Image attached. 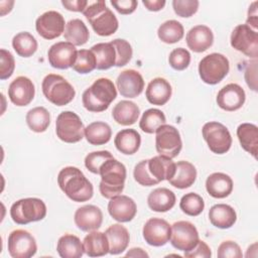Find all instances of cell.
Segmentation results:
<instances>
[{
  "label": "cell",
  "instance_id": "ab89813d",
  "mask_svg": "<svg viewBox=\"0 0 258 258\" xmlns=\"http://www.w3.org/2000/svg\"><path fill=\"white\" fill-rule=\"evenodd\" d=\"M184 34L182 24L177 20H167L163 22L157 30L159 39L165 43L171 44L179 41Z\"/></svg>",
  "mask_w": 258,
  "mask_h": 258
},
{
  "label": "cell",
  "instance_id": "e0dca14e",
  "mask_svg": "<svg viewBox=\"0 0 258 258\" xmlns=\"http://www.w3.org/2000/svg\"><path fill=\"white\" fill-rule=\"evenodd\" d=\"M78 50L76 46L69 41H59L52 44L47 51L49 64L58 70H67L73 68Z\"/></svg>",
  "mask_w": 258,
  "mask_h": 258
},
{
  "label": "cell",
  "instance_id": "e575fe53",
  "mask_svg": "<svg viewBox=\"0 0 258 258\" xmlns=\"http://www.w3.org/2000/svg\"><path fill=\"white\" fill-rule=\"evenodd\" d=\"M96 57V69L108 70L116 63V51L111 42H100L91 47Z\"/></svg>",
  "mask_w": 258,
  "mask_h": 258
},
{
  "label": "cell",
  "instance_id": "b9f144b4",
  "mask_svg": "<svg viewBox=\"0 0 258 258\" xmlns=\"http://www.w3.org/2000/svg\"><path fill=\"white\" fill-rule=\"evenodd\" d=\"M180 210L191 217L199 216L205 208V202L203 198L196 192L185 194L179 202Z\"/></svg>",
  "mask_w": 258,
  "mask_h": 258
},
{
  "label": "cell",
  "instance_id": "8fae6325",
  "mask_svg": "<svg viewBox=\"0 0 258 258\" xmlns=\"http://www.w3.org/2000/svg\"><path fill=\"white\" fill-rule=\"evenodd\" d=\"M155 147L159 155L174 158L176 157L182 147V141L178 130L171 125H161L156 130Z\"/></svg>",
  "mask_w": 258,
  "mask_h": 258
},
{
  "label": "cell",
  "instance_id": "d4e9b609",
  "mask_svg": "<svg viewBox=\"0 0 258 258\" xmlns=\"http://www.w3.org/2000/svg\"><path fill=\"white\" fill-rule=\"evenodd\" d=\"M206 189L208 194L215 199H224L233 190L232 178L223 172H214L206 180Z\"/></svg>",
  "mask_w": 258,
  "mask_h": 258
},
{
  "label": "cell",
  "instance_id": "4fadbf2b",
  "mask_svg": "<svg viewBox=\"0 0 258 258\" xmlns=\"http://www.w3.org/2000/svg\"><path fill=\"white\" fill-rule=\"evenodd\" d=\"M199 241V232L190 222L178 221L171 226L170 243L175 249L184 252L189 251Z\"/></svg>",
  "mask_w": 258,
  "mask_h": 258
},
{
  "label": "cell",
  "instance_id": "f6af8a7d",
  "mask_svg": "<svg viewBox=\"0 0 258 258\" xmlns=\"http://www.w3.org/2000/svg\"><path fill=\"white\" fill-rule=\"evenodd\" d=\"M114 158L112 153L108 150L93 151L85 157V166L89 171L95 174L100 173V168L105 161Z\"/></svg>",
  "mask_w": 258,
  "mask_h": 258
},
{
  "label": "cell",
  "instance_id": "d6a6232c",
  "mask_svg": "<svg viewBox=\"0 0 258 258\" xmlns=\"http://www.w3.org/2000/svg\"><path fill=\"white\" fill-rule=\"evenodd\" d=\"M237 137L242 148L257 157L258 149V128L252 123H242L237 128Z\"/></svg>",
  "mask_w": 258,
  "mask_h": 258
},
{
  "label": "cell",
  "instance_id": "83f0119b",
  "mask_svg": "<svg viewBox=\"0 0 258 258\" xmlns=\"http://www.w3.org/2000/svg\"><path fill=\"white\" fill-rule=\"evenodd\" d=\"M209 219L213 226L220 229H229L236 223L237 214L231 206L217 204L210 209Z\"/></svg>",
  "mask_w": 258,
  "mask_h": 258
},
{
  "label": "cell",
  "instance_id": "7a4b0ae2",
  "mask_svg": "<svg viewBox=\"0 0 258 258\" xmlns=\"http://www.w3.org/2000/svg\"><path fill=\"white\" fill-rule=\"evenodd\" d=\"M57 183L66 196L77 203L87 202L94 195L92 182L75 166L63 167L58 172Z\"/></svg>",
  "mask_w": 258,
  "mask_h": 258
},
{
  "label": "cell",
  "instance_id": "3957f363",
  "mask_svg": "<svg viewBox=\"0 0 258 258\" xmlns=\"http://www.w3.org/2000/svg\"><path fill=\"white\" fill-rule=\"evenodd\" d=\"M116 97L117 90L113 82L107 78H100L85 90L82 102L88 111L98 113L107 110Z\"/></svg>",
  "mask_w": 258,
  "mask_h": 258
},
{
  "label": "cell",
  "instance_id": "4dcf8cb0",
  "mask_svg": "<svg viewBox=\"0 0 258 258\" xmlns=\"http://www.w3.org/2000/svg\"><path fill=\"white\" fill-rule=\"evenodd\" d=\"M139 114V107L134 102L127 100L118 102L112 110L113 119L116 121V123L123 126L134 124L138 120Z\"/></svg>",
  "mask_w": 258,
  "mask_h": 258
},
{
  "label": "cell",
  "instance_id": "ee69618b",
  "mask_svg": "<svg viewBox=\"0 0 258 258\" xmlns=\"http://www.w3.org/2000/svg\"><path fill=\"white\" fill-rule=\"evenodd\" d=\"M116 51V67H124L126 66L133 54V50H132V46L131 44L122 38H116L112 41H110Z\"/></svg>",
  "mask_w": 258,
  "mask_h": 258
},
{
  "label": "cell",
  "instance_id": "52a82bcc",
  "mask_svg": "<svg viewBox=\"0 0 258 258\" xmlns=\"http://www.w3.org/2000/svg\"><path fill=\"white\" fill-rule=\"evenodd\" d=\"M10 216L18 225L41 221L46 216V206L42 200L37 198L21 199L11 206Z\"/></svg>",
  "mask_w": 258,
  "mask_h": 258
},
{
  "label": "cell",
  "instance_id": "484cf974",
  "mask_svg": "<svg viewBox=\"0 0 258 258\" xmlns=\"http://www.w3.org/2000/svg\"><path fill=\"white\" fill-rule=\"evenodd\" d=\"M108 243L109 253L112 255H118L126 250L128 247L130 236L128 230L121 224H114L110 226L105 232Z\"/></svg>",
  "mask_w": 258,
  "mask_h": 258
},
{
  "label": "cell",
  "instance_id": "8d00e7d4",
  "mask_svg": "<svg viewBox=\"0 0 258 258\" xmlns=\"http://www.w3.org/2000/svg\"><path fill=\"white\" fill-rule=\"evenodd\" d=\"M63 36L69 42L77 46L83 45L89 40L90 32L86 24L81 19L75 18L66 24Z\"/></svg>",
  "mask_w": 258,
  "mask_h": 258
},
{
  "label": "cell",
  "instance_id": "816d5d0a",
  "mask_svg": "<svg viewBox=\"0 0 258 258\" xmlns=\"http://www.w3.org/2000/svg\"><path fill=\"white\" fill-rule=\"evenodd\" d=\"M111 4L120 14H131L137 8L138 2L135 0H119V1L112 0Z\"/></svg>",
  "mask_w": 258,
  "mask_h": 258
},
{
  "label": "cell",
  "instance_id": "11a10c76",
  "mask_svg": "<svg viewBox=\"0 0 258 258\" xmlns=\"http://www.w3.org/2000/svg\"><path fill=\"white\" fill-rule=\"evenodd\" d=\"M143 5L149 10V11H159L165 6L164 0H143Z\"/></svg>",
  "mask_w": 258,
  "mask_h": 258
},
{
  "label": "cell",
  "instance_id": "bcb514c9",
  "mask_svg": "<svg viewBox=\"0 0 258 258\" xmlns=\"http://www.w3.org/2000/svg\"><path fill=\"white\" fill-rule=\"evenodd\" d=\"M168 62L170 67L175 71L185 70L190 62V53L183 47L174 48L168 56Z\"/></svg>",
  "mask_w": 258,
  "mask_h": 258
},
{
  "label": "cell",
  "instance_id": "f1b7e54d",
  "mask_svg": "<svg viewBox=\"0 0 258 258\" xmlns=\"http://www.w3.org/2000/svg\"><path fill=\"white\" fill-rule=\"evenodd\" d=\"M175 202L176 198L174 192L166 187L153 189L147 198L148 207L152 211L158 213H165L171 210L174 207Z\"/></svg>",
  "mask_w": 258,
  "mask_h": 258
},
{
  "label": "cell",
  "instance_id": "f35d334b",
  "mask_svg": "<svg viewBox=\"0 0 258 258\" xmlns=\"http://www.w3.org/2000/svg\"><path fill=\"white\" fill-rule=\"evenodd\" d=\"M12 46L18 55L29 57L37 50V40L29 32L23 31L14 35Z\"/></svg>",
  "mask_w": 258,
  "mask_h": 258
},
{
  "label": "cell",
  "instance_id": "db71d44e",
  "mask_svg": "<svg viewBox=\"0 0 258 258\" xmlns=\"http://www.w3.org/2000/svg\"><path fill=\"white\" fill-rule=\"evenodd\" d=\"M257 1H254L250 6L248 10V17H247V25H249L252 29L257 31V23H258V18H257Z\"/></svg>",
  "mask_w": 258,
  "mask_h": 258
},
{
  "label": "cell",
  "instance_id": "1f68e13d",
  "mask_svg": "<svg viewBox=\"0 0 258 258\" xmlns=\"http://www.w3.org/2000/svg\"><path fill=\"white\" fill-rule=\"evenodd\" d=\"M114 144L117 150L121 153L131 155L139 149L141 136L135 129H123L116 134Z\"/></svg>",
  "mask_w": 258,
  "mask_h": 258
},
{
  "label": "cell",
  "instance_id": "44dd1931",
  "mask_svg": "<svg viewBox=\"0 0 258 258\" xmlns=\"http://www.w3.org/2000/svg\"><path fill=\"white\" fill-rule=\"evenodd\" d=\"M108 212L114 220L120 223H126L132 221L135 217L137 206L133 199L124 195H119L110 199V202L108 203Z\"/></svg>",
  "mask_w": 258,
  "mask_h": 258
},
{
  "label": "cell",
  "instance_id": "681fc988",
  "mask_svg": "<svg viewBox=\"0 0 258 258\" xmlns=\"http://www.w3.org/2000/svg\"><path fill=\"white\" fill-rule=\"evenodd\" d=\"M219 258H241L243 256L240 246L234 241H224L218 247Z\"/></svg>",
  "mask_w": 258,
  "mask_h": 258
},
{
  "label": "cell",
  "instance_id": "f907efd6",
  "mask_svg": "<svg viewBox=\"0 0 258 258\" xmlns=\"http://www.w3.org/2000/svg\"><path fill=\"white\" fill-rule=\"evenodd\" d=\"M212 256V252L210 247L204 241H199L198 244L189 251L184 252V257L186 258H210Z\"/></svg>",
  "mask_w": 258,
  "mask_h": 258
},
{
  "label": "cell",
  "instance_id": "6da1fadb",
  "mask_svg": "<svg viewBox=\"0 0 258 258\" xmlns=\"http://www.w3.org/2000/svg\"><path fill=\"white\" fill-rule=\"evenodd\" d=\"M175 171V162L171 158L157 155L138 162L133 171L134 179L141 185L151 186L166 179L169 180Z\"/></svg>",
  "mask_w": 258,
  "mask_h": 258
},
{
  "label": "cell",
  "instance_id": "603a6c76",
  "mask_svg": "<svg viewBox=\"0 0 258 258\" xmlns=\"http://www.w3.org/2000/svg\"><path fill=\"white\" fill-rule=\"evenodd\" d=\"M188 48L195 52H204L210 48L214 42V34L210 27L206 25H196L188 30L185 36Z\"/></svg>",
  "mask_w": 258,
  "mask_h": 258
},
{
  "label": "cell",
  "instance_id": "2e32d148",
  "mask_svg": "<svg viewBox=\"0 0 258 258\" xmlns=\"http://www.w3.org/2000/svg\"><path fill=\"white\" fill-rule=\"evenodd\" d=\"M142 234L148 245L160 247L170 240L171 226L163 219L150 218L144 224Z\"/></svg>",
  "mask_w": 258,
  "mask_h": 258
},
{
  "label": "cell",
  "instance_id": "f546056e",
  "mask_svg": "<svg viewBox=\"0 0 258 258\" xmlns=\"http://www.w3.org/2000/svg\"><path fill=\"white\" fill-rule=\"evenodd\" d=\"M84 251L90 257H101L109 253V243L105 233L91 231L83 241Z\"/></svg>",
  "mask_w": 258,
  "mask_h": 258
},
{
  "label": "cell",
  "instance_id": "c3c4849f",
  "mask_svg": "<svg viewBox=\"0 0 258 258\" xmlns=\"http://www.w3.org/2000/svg\"><path fill=\"white\" fill-rule=\"evenodd\" d=\"M1 63H0V79L6 80L10 78L15 69V60L12 53L4 48H1Z\"/></svg>",
  "mask_w": 258,
  "mask_h": 258
},
{
  "label": "cell",
  "instance_id": "d6986e66",
  "mask_svg": "<svg viewBox=\"0 0 258 258\" xmlns=\"http://www.w3.org/2000/svg\"><path fill=\"white\" fill-rule=\"evenodd\" d=\"M246 100L245 91L238 84H228L223 87L217 95L218 106L228 112L240 109Z\"/></svg>",
  "mask_w": 258,
  "mask_h": 258
},
{
  "label": "cell",
  "instance_id": "74e56055",
  "mask_svg": "<svg viewBox=\"0 0 258 258\" xmlns=\"http://www.w3.org/2000/svg\"><path fill=\"white\" fill-rule=\"evenodd\" d=\"M26 123L30 130L36 133L44 132L50 124L49 112L44 107H35L26 114Z\"/></svg>",
  "mask_w": 258,
  "mask_h": 258
},
{
  "label": "cell",
  "instance_id": "277c9868",
  "mask_svg": "<svg viewBox=\"0 0 258 258\" xmlns=\"http://www.w3.org/2000/svg\"><path fill=\"white\" fill-rule=\"evenodd\" d=\"M83 14L91 24L94 31L100 36H109L114 34L119 26L115 14L106 6V2L88 1Z\"/></svg>",
  "mask_w": 258,
  "mask_h": 258
},
{
  "label": "cell",
  "instance_id": "8992f818",
  "mask_svg": "<svg viewBox=\"0 0 258 258\" xmlns=\"http://www.w3.org/2000/svg\"><path fill=\"white\" fill-rule=\"evenodd\" d=\"M41 89L44 97L50 103L59 107L71 103L76 96L74 87L63 77L56 74L45 76Z\"/></svg>",
  "mask_w": 258,
  "mask_h": 258
},
{
  "label": "cell",
  "instance_id": "9c48e42d",
  "mask_svg": "<svg viewBox=\"0 0 258 258\" xmlns=\"http://www.w3.org/2000/svg\"><path fill=\"white\" fill-rule=\"evenodd\" d=\"M56 136L66 143H77L85 135V127L81 118L72 111L61 112L55 121Z\"/></svg>",
  "mask_w": 258,
  "mask_h": 258
},
{
  "label": "cell",
  "instance_id": "7c38bea8",
  "mask_svg": "<svg viewBox=\"0 0 258 258\" xmlns=\"http://www.w3.org/2000/svg\"><path fill=\"white\" fill-rule=\"evenodd\" d=\"M231 45L236 50L256 59L258 54V33L247 24H239L232 31Z\"/></svg>",
  "mask_w": 258,
  "mask_h": 258
},
{
  "label": "cell",
  "instance_id": "ac0fdd59",
  "mask_svg": "<svg viewBox=\"0 0 258 258\" xmlns=\"http://www.w3.org/2000/svg\"><path fill=\"white\" fill-rule=\"evenodd\" d=\"M34 95V85L27 77H17L9 85L8 97L10 101L18 107L27 106L33 100Z\"/></svg>",
  "mask_w": 258,
  "mask_h": 258
},
{
  "label": "cell",
  "instance_id": "9a60e30c",
  "mask_svg": "<svg viewBox=\"0 0 258 258\" xmlns=\"http://www.w3.org/2000/svg\"><path fill=\"white\" fill-rule=\"evenodd\" d=\"M64 18L54 10H49L41 14L35 21L37 33L44 39H54L64 32Z\"/></svg>",
  "mask_w": 258,
  "mask_h": 258
},
{
  "label": "cell",
  "instance_id": "5bb4252c",
  "mask_svg": "<svg viewBox=\"0 0 258 258\" xmlns=\"http://www.w3.org/2000/svg\"><path fill=\"white\" fill-rule=\"evenodd\" d=\"M37 251L34 237L27 231L17 229L8 236V252L13 258H30Z\"/></svg>",
  "mask_w": 258,
  "mask_h": 258
},
{
  "label": "cell",
  "instance_id": "ffe728a7",
  "mask_svg": "<svg viewBox=\"0 0 258 258\" xmlns=\"http://www.w3.org/2000/svg\"><path fill=\"white\" fill-rule=\"evenodd\" d=\"M116 85L121 96L125 98H136L144 89V80L139 72L125 70L119 74Z\"/></svg>",
  "mask_w": 258,
  "mask_h": 258
},
{
  "label": "cell",
  "instance_id": "836d02e7",
  "mask_svg": "<svg viewBox=\"0 0 258 258\" xmlns=\"http://www.w3.org/2000/svg\"><path fill=\"white\" fill-rule=\"evenodd\" d=\"M56 250L61 258H81L85 253L80 238L72 234H66L58 239Z\"/></svg>",
  "mask_w": 258,
  "mask_h": 258
},
{
  "label": "cell",
  "instance_id": "60d3db41",
  "mask_svg": "<svg viewBox=\"0 0 258 258\" xmlns=\"http://www.w3.org/2000/svg\"><path fill=\"white\" fill-rule=\"evenodd\" d=\"M166 122L165 115L162 111L158 109H148L146 110L139 122L140 129L148 134L155 133L156 130L161 126L164 125Z\"/></svg>",
  "mask_w": 258,
  "mask_h": 258
},
{
  "label": "cell",
  "instance_id": "cb8c5ba5",
  "mask_svg": "<svg viewBox=\"0 0 258 258\" xmlns=\"http://www.w3.org/2000/svg\"><path fill=\"white\" fill-rule=\"evenodd\" d=\"M171 93V86L165 79L155 78L149 82L145 91V96L150 104L162 106L169 101Z\"/></svg>",
  "mask_w": 258,
  "mask_h": 258
},
{
  "label": "cell",
  "instance_id": "7dc6e473",
  "mask_svg": "<svg viewBox=\"0 0 258 258\" xmlns=\"http://www.w3.org/2000/svg\"><path fill=\"white\" fill-rule=\"evenodd\" d=\"M199 4L198 0H173L172 8L177 16L190 17L198 11Z\"/></svg>",
  "mask_w": 258,
  "mask_h": 258
},
{
  "label": "cell",
  "instance_id": "7402d4cb",
  "mask_svg": "<svg viewBox=\"0 0 258 258\" xmlns=\"http://www.w3.org/2000/svg\"><path fill=\"white\" fill-rule=\"evenodd\" d=\"M74 220L76 226L82 231H95L102 225L103 213L97 206L85 205L76 211Z\"/></svg>",
  "mask_w": 258,
  "mask_h": 258
},
{
  "label": "cell",
  "instance_id": "7bdbcfd3",
  "mask_svg": "<svg viewBox=\"0 0 258 258\" xmlns=\"http://www.w3.org/2000/svg\"><path fill=\"white\" fill-rule=\"evenodd\" d=\"M73 69L79 74H89L96 69V57L92 50L81 49L78 51Z\"/></svg>",
  "mask_w": 258,
  "mask_h": 258
},
{
  "label": "cell",
  "instance_id": "4316f807",
  "mask_svg": "<svg viewBox=\"0 0 258 258\" xmlns=\"http://www.w3.org/2000/svg\"><path fill=\"white\" fill-rule=\"evenodd\" d=\"M196 178L197 169L195 165L188 161L180 160L175 163L174 174L168 181L172 186L183 189L191 186Z\"/></svg>",
  "mask_w": 258,
  "mask_h": 258
},
{
  "label": "cell",
  "instance_id": "5b68a950",
  "mask_svg": "<svg viewBox=\"0 0 258 258\" xmlns=\"http://www.w3.org/2000/svg\"><path fill=\"white\" fill-rule=\"evenodd\" d=\"M99 174L101 175L99 189L102 197L112 199L123 191L127 175L123 163L115 158L108 159L101 166Z\"/></svg>",
  "mask_w": 258,
  "mask_h": 258
},
{
  "label": "cell",
  "instance_id": "d590c367",
  "mask_svg": "<svg viewBox=\"0 0 258 258\" xmlns=\"http://www.w3.org/2000/svg\"><path fill=\"white\" fill-rule=\"evenodd\" d=\"M85 137L92 145H103L110 141L112 137L111 127L102 121L90 123L85 128Z\"/></svg>",
  "mask_w": 258,
  "mask_h": 258
},
{
  "label": "cell",
  "instance_id": "ba28073f",
  "mask_svg": "<svg viewBox=\"0 0 258 258\" xmlns=\"http://www.w3.org/2000/svg\"><path fill=\"white\" fill-rule=\"evenodd\" d=\"M229 70V59L218 52L206 55L199 63L200 78L208 85L219 84L228 75Z\"/></svg>",
  "mask_w": 258,
  "mask_h": 258
},
{
  "label": "cell",
  "instance_id": "9f6ffc18",
  "mask_svg": "<svg viewBox=\"0 0 258 258\" xmlns=\"http://www.w3.org/2000/svg\"><path fill=\"white\" fill-rule=\"evenodd\" d=\"M127 257H148L149 255L141 248H132L126 253Z\"/></svg>",
  "mask_w": 258,
  "mask_h": 258
},
{
  "label": "cell",
  "instance_id": "f5cc1de1",
  "mask_svg": "<svg viewBox=\"0 0 258 258\" xmlns=\"http://www.w3.org/2000/svg\"><path fill=\"white\" fill-rule=\"evenodd\" d=\"M61 4L70 11L74 12H83L88 5L87 0H73V1H66L62 0Z\"/></svg>",
  "mask_w": 258,
  "mask_h": 258
},
{
  "label": "cell",
  "instance_id": "30bf717a",
  "mask_svg": "<svg viewBox=\"0 0 258 258\" xmlns=\"http://www.w3.org/2000/svg\"><path fill=\"white\" fill-rule=\"evenodd\" d=\"M203 137L211 151L224 154L231 148L232 137L228 128L219 122H208L202 129Z\"/></svg>",
  "mask_w": 258,
  "mask_h": 258
}]
</instances>
